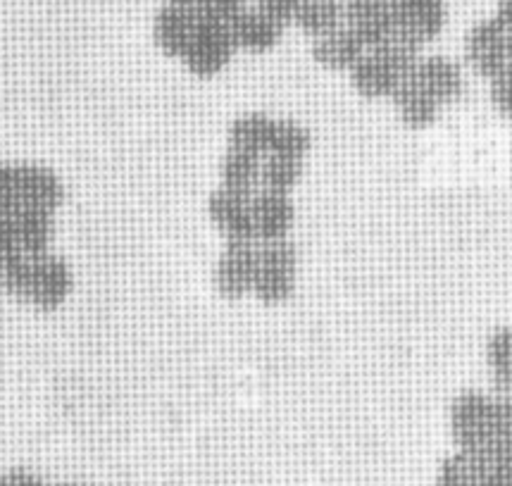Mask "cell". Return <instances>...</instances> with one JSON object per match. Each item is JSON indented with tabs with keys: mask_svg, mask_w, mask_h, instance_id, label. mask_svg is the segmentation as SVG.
Masks as SVG:
<instances>
[{
	"mask_svg": "<svg viewBox=\"0 0 512 486\" xmlns=\"http://www.w3.org/2000/svg\"><path fill=\"white\" fill-rule=\"evenodd\" d=\"M0 286L39 310H55L70 296L72 270L53 253H8L0 258Z\"/></svg>",
	"mask_w": 512,
	"mask_h": 486,
	"instance_id": "1",
	"label": "cell"
},
{
	"mask_svg": "<svg viewBox=\"0 0 512 486\" xmlns=\"http://www.w3.org/2000/svg\"><path fill=\"white\" fill-rule=\"evenodd\" d=\"M417 60H420V51L393 39L384 46L367 48V53L348 74H351L353 89L362 98L379 101V98H391L398 91V86L415 70Z\"/></svg>",
	"mask_w": 512,
	"mask_h": 486,
	"instance_id": "2",
	"label": "cell"
},
{
	"mask_svg": "<svg viewBox=\"0 0 512 486\" xmlns=\"http://www.w3.org/2000/svg\"><path fill=\"white\" fill-rule=\"evenodd\" d=\"M65 201V186L51 167L36 162H0V205L55 210Z\"/></svg>",
	"mask_w": 512,
	"mask_h": 486,
	"instance_id": "3",
	"label": "cell"
},
{
	"mask_svg": "<svg viewBox=\"0 0 512 486\" xmlns=\"http://www.w3.org/2000/svg\"><path fill=\"white\" fill-rule=\"evenodd\" d=\"M498 394L479 389H465L455 394L448 410L451 436L460 453H482L489 446L493 415H496Z\"/></svg>",
	"mask_w": 512,
	"mask_h": 486,
	"instance_id": "4",
	"label": "cell"
},
{
	"mask_svg": "<svg viewBox=\"0 0 512 486\" xmlns=\"http://www.w3.org/2000/svg\"><path fill=\"white\" fill-rule=\"evenodd\" d=\"M298 251L289 239L258 243V274L253 294L265 305H282L296 291Z\"/></svg>",
	"mask_w": 512,
	"mask_h": 486,
	"instance_id": "5",
	"label": "cell"
},
{
	"mask_svg": "<svg viewBox=\"0 0 512 486\" xmlns=\"http://www.w3.org/2000/svg\"><path fill=\"white\" fill-rule=\"evenodd\" d=\"M236 46L231 39L227 22L212 20L196 10V29H193L189 51L184 55V65L196 77H215L229 65Z\"/></svg>",
	"mask_w": 512,
	"mask_h": 486,
	"instance_id": "6",
	"label": "cell"
},
{
	"mask_svg": "<svg viewBox=\"0 0 512 486\" xmlns=\"http://www.w3.org/2000/svg\"><path fill=\"white\" fill-rule=\"evenodd\" d=\"M465 60L470 70L486 81H493L510 65V46L505 29L489 15L472 24L465 36Z\"/></svg>",
	"mask_w": 512,
	"mask_h": 486,
	"instance_id": "7",
	"label": "cell"
},
{
	"mask_svg": "<svg viewBox=\"0 0 512 486\" xmlns=\"http://www.w3.org/2000/svg\"><path fill=\"white\" fill-rule=\"evenodd\" d=\"M255 274H258V241H227L215 265L217 294L227 301H239L246 294H253Z\"/></svg>",
	"mask_w": 512,
	"mask_h": 486,
	"instance_id": "8",
	"label": "cell"
},
{
	"mask_svg": "<svg viewBox=\"0 0 512 486\" xmlns=\"http://www.w3.org/2000/svg\"><path fill=\"white\" fill-rule=\"evenodd\" d=\"M446 0H396V39L422 53L446 27Z\"/></svg>",
	"mask_w": 512,
	"mask_h": 486,
	"instance_id": "9",
	"label": "cell"
},
{
	"mask_svg": "<svg viewBox=\"0 0 512 486\" xmlns=\"http://www.w3.org/2000/svg\"><path fill=\"white\" fill-rule=\"evenodd\" d=\"M346 27L358 34L367 48L396 39V0H341Z\"/></svg>",
	"mask_w": 512,
	"mask_h": 486,
	"instance_id": "10",
	"label": "cell"
},
{
	"mask_svg": "<svg viewBox=\"0 0 512 486\" xmlns=\"http://www.w3.org/2000/svg\"><path fill=\"white\" fill-rule=\"evenodd\" d=\"M415 84H420L443 110L458 103L465 93V72L460 62L448 55H420L415 70L410 72Z\"/></svg>",
	"mask_w": 512,
	"mask_h": 486,
	"instance_id": "11",
	"label": "cell"
},
{
	"mask_svg": "<svg viewBox=\"0 0 512 486\" xmlns=\"http://www.w3.org/2000/svg\"><path fill=\"white\" fill-rule=\"evenodd\" d=\"M208 215L227 241H255L253 196L220 186L208 201Z\"/></svg>",
	"mask_w": 512,
	"mask_h": 486,
	"instance_id": "12",
	"label": "cell"
},
{
	"mask_svg": "<svg viewBox=\"0 0 512 486\" xmlns=\"http://www.w3.org/2000/svg\"><path fill=\"white\" fill-rule=\"evenodd\" d=\"M293 222H296V205L291 201V193L267 189H258L253 193L255 241L270 243L289 239Z\"/></svg>",
	"mask_w": 512,
	"mask_h": 486,
	"instance_id": "13",
	"label": "cell"
},
{
	"mask_svg": "<svg viewBox=\"0 0 512 486\" xmlns=\"http://www.w3.org/2000/svg\"><path fill=\"white\" fill-rule=\"evenodd\" d=\"M229 31L231 39H234L236 51L262 55L279 46L286 27L277 20H272V17L262 15L260 10L248 8L243 10L236 20L229 22Z\"/></svg>",
	"mask_w": 512,
	"mask_h": 486,
	"instance_id": "14",
	"label": "cell"
},
{
	"mask_svg": "<svg viewBox=\"0 0 512 486\" xmlns=\"http://www.w3.org/2000/svg\"><path fill=\"white\" fill-rule=\"evenodd\" d=\"M193 29H196V8L167 3L155 15L153 39L162 53L170 55V58L184 60L186 51H189Z\"/></svg>",
	"mask_w": 512,
	"mask_h": 486,
	"instance_id": "15",
	"label": "cell"
},
{
	"mask_svg": "<svg viewBox=\"0 0 512 486\" xmlns=\"http://www.w3.org/2000/svg\"><path fill=\"white\" fill-rule=\"evenodd\" d=\"M367 53V46L358 39L353 29L343 24L341 29L332 31V34L322 36V39L312 41V58L324 70L332 72H351L358 65L362 55Z\"/></svg>",
	"mask_w": 512,
	"mask_h": 486,
	"instance_id": "16",
	"label": "cell"
},
{
	"mask_svg": "<svg viewBox=\"0 0 512 486\" xmlns=\"http://www.w3.org/2000/svg\"><path fill=\"white\" fill-rule=\"evenodd\" d=\"M391 103L396 108L398 120L408 129H412V132H422V129L434 127L443 112L441 105L420 84H415L412 77H408L398 86V91L391 96Z\"/></svg>",
	"mask_w": 512,
	"mask_h": 486,
	"instance_id": "17",
	"label": "cell"
},
{
	"mask_svg": "<svg viewBox=\"0 0 512 486\" xmlns=\"http://www.w3.org/2000/svg\"><path fill=\"white\" fill-rule=\"evenodd\" d=\"M260 170H262L260 155L243 151V148L229 146V151L224 153L222 165H220L222 186L229 191L253 196V193L260 189Z\"/></svg>",
	"mask_w": 512,
	"mask_h": 486,
	"instance_id": "18",
	"label": "cell"
},
{
	"mask_svg": "<svg viewBox=\"0 0 512 486\" xmlns=\"http://www.w3.org/2000/svg\"><path fill=\"white\" fill-rule=\"evenodd\" d=\"M293 24L312 41L332 34L346 24L341 0H301Z\"/></svg>",
	"mask_w": 512,
	"mask_h": 486,
	"instance_id": "19",
	"label": "cell"
},
{
	"mask_svg": "<svg viewBox=\"0 0 512 486\" xmlns=\"http://www.w3.org/2000/svg\"><path fill=\"white\" fill-rule=\"evenodd\" d=\"M486 367L496 394L512 398V324H503L486 339Z\"/></svg>",
	"mask_w": 512,
	"mask_h": 486,
	"instance_id": "20",
	"label": "cell"
},
{
	"mask_svg": "<svg viewBox=\"0 0 512 486\" xmlns=\"http://www.w3.org/2000/svg\"><path fill=\"white\" fill-rule=\"evenodd\" d=\"M272 127L274 117L265 115V112H248V115L236 117L229 124V146L243 148V151H251L265 158L267 151H270Z\"/></svg>",
	"mask_w": 512,
	"mask_h": 486,
	"instance_id": "21",
	"label": "cell"
},
{
	"mask_svg": "<svg viewBox=\"0 0 512 486\" xmlns=\"http://www.w3.org/2000/svg\"><path fill=\"white\" fill-rule=\"evenodd\" d=\"M312 148V134L305 124L296 120H277L274 117L270 151L267 155H284V158L305 160Z\"/></svg>",
	"mask_w": 512,
	"mask_h": 486,
	"instance_id": "22",
	"label": "cell"
},
{
	"mask_svg": "<svg viewBox=\"0 0 512 486\" xmlns=\"http://www.w3.org/2000/svg\"><path fill=\"white\" fill-rule=\"evenodd\" d=\"M303 160L284 158V155H265L260 170V189L291 193L303 179Z\"/></svg>",
	"mask_w": 512,
	"mask_h": 486,
	"instance_id": "23",
	"label": "cell"
},
{
	"mask_svg": "<svg viewBox=\"0 0 512 486\" xmlns=\"http://www.w3.org/2000/svg\"><path fill=\"white\" fill-rule=\"evenodd\" d=\"M489 98L493 110L512 122V60L496 79L489 81Z\"/></svg>",
	"mask_w": 512,
	"mask_h": 486,
	"instance_id": "24",
	"label": "cell"
},
{
	"mask_svg": "<svg viewBox=\"0 0 512 486\" xmlns=\"http://www.w3.org/2000/svg\"><path fill=\"white\" fill-rule=\"evenodd\" d=\"M248 8H251V0H201V3L196 5V10L201 12V15L227 24L231 20H236V17Z\"/></svg>",
	"mask_w": 512,
	"mask_h": 486,
	"instance_id": "25",
	"label": "cell"
},
{
	"mask_svg": "<svg viewBox=\"0 0 512 486\" xmlns=\"http://www.w3.org/2000/svg\"><path fill=\"white\" fill-rule=\"evenodd\" d=\"M298 5H301V0H251V8L260 10L262 15L272 17V20L284 24V27L293 24Z\"/></svg>",
	"mask_w": 512,
	"mask_h": 486,
	"instance_id": "26",
	"label": "cell"
},
{
	"mask_svg": "<svg viewBox=\"0 0 512 486\" xmlns=\"http://www.w3.org/2000/svg\"><path fill=\"white\" fill-rule=\"evenodd\" d=\"M493 17H496V22L505 29V36H508V46H510V58H512V0H498L496 10H493Z\"/></svg>",
	"mask_w": 512,
	"mask_h": 486,
	"instance_id": "27",
	"label": "cell"
},
{
	"mask_svg": "<svg viewBox=\"0 0 512 486\" xmlns=\"http://www.w3.org/2000/svg\"><path fill=\"white\" fill-rule=\"evenodd\" d=\"M170 3H174V5H184V8H196V5L201 3V0H170Z\"/></svg>",
	"mask_w": 512,
	"mask_h": 486,
	"instance_id": "28",
	"label": "cell"
}]
</instances>
